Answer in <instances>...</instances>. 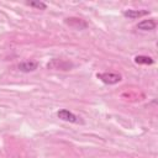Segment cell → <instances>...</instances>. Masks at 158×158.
Masks as SVG:
<instances>
[{"instance_id": "cell-2", "label": "cell", "mask_w": 158, "mask_h": 158, "mask_svg": "<svg viewBox=\"0 0 158 158\" xmlns=\"http://www.w3.org/2000/svg\"><path fill=\"white\" fill-rule=\"evenodd\" d=\"M98 78L109 85L121 81V75L118 73H100V74H98Z\"/></svg>"}, {"instance_id": "cell-1", "label": "cell", "mask_w": 158, "mask_h": 158, "mask_svg": "<svg viewBox=\"0 0 158 158\" xmlns=\"http://www.w3.org/2000/svg\"><path fill=\"white\" fill-rule=\"evenodd\" d=\"M57 116L63 120V121H68V122H73V123H81L83 121L80 120V117H78L77 115H74L73 112L65 110V109H62L57 112Z\"/></svg>"}, {"instance_id": "cell-8", "label": "cell", "mask_w": 158, "mask_h": 158, "mask_svg": "<svg viewBox=\"0 0 158 158\" xmlns=\"http://www.w3.org/2000/svg\"><path fill=\"white\" fill-rule=\"evenodd\" d=\"M27 5L37 7V9H41V10H46V7H47V5L44 2H42V1H30V2H27Z\"/></svg>"}, {"instance_id": "cell-3", "label": "cell", "mask_w": 158, "mask_h": 158, "mask_svg": "<svg viewBox=\"0 0 158 158\" xmlns=\"http://www.w3.org/2000/svg\"><path fill=\"white\" fill-rule=\"evenodd\" d=\"M37 67H38V63L35 62V60H25V62H21V63L17 65V68H19L21 72H23V73L33 72V70L37 69Z\"/></svg>"}, {"instance_id": "cell-5", "label": "cell", "mask_w": 158, "mask_h": 158, "mask_svg": "<svg viewBox=\"0 0 158 158\" xmlns=\"http://www.w3.org/2000/svg\"><path fill=\"white\" fill-rule=\"evenodd\" d=\"M146 15H148L147 10H126V11H123V16H126L128 19H138V17H142Z\"/></svg>"}, {"instance_id": "cell-6", "label": "cell", "mask_w": 158, "mask_h": 158, "mask_svg": "<svg viewBox=\"0 0 158 158\" xmlns=\"http://www.w3.org/2000/svg\"><path fill=\"white\" fill-rule=\"evenodd\" d=\"M65 22H67L68 25H70L72 27L78 28V30H80V28H85V27H86V22H84V21H83V20H80V19L70 17V19H67V20H65Z\"/></svg>"}, {"instance_id": "cell-7", "label": "cell", "mask_w": 158, "mask_h": 158, "mask_svg": "<svg viewBox=\"0 0 158 158\" xmlns=\"http://www.w3.org/2000/svg\"><path fill=\"white\" fill-rule=\"evenodd\" d=\"M135 62L137 64H153V59L147 56H136Z\"/></svg>"}, {"instance_id": "cell-4", "label": "cell", "mask_w": 158, "mask_h": 158, "mask_svg": "<svg viewBox=\"0 0 158 158\" xmlns=\"http://www.w3.org/2000/svg\"><path fill=\"white\" fill-rule=\"evenodd\" d=\"M156 26H157L156 21L153 19H149V20H143V21L138 22L137 28H139L142 31H152L156 28Z\"/></svg>"}]
</instances>
